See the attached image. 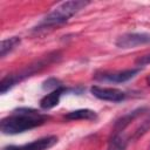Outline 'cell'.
<instances>
[{
    "label": "cell",
    "mask_w": 150,
    "mask_h": 150,
    "mask_svg": "<svg viewBox=\"0 0 150 150\" xmlns=\"http://www.w3.org/2000/svg\"><path fill=\"white\" fill-rule=\"evenodd\" d=\"M48 115L33 108H18L0 122V129L6 135H16L42 125Z\"/></svg>",
    "instance_id": "1"
},
{
    "label": "cell",
    "mask_w": 150,
    "mask_h": 150,
    "mask_svg": "<svg viewBox=\"0 0 150 150\" xmlns=\"http://www.w3.org/2000/svg\"><path fill=\"white\" fill-rule=\"evenodd\" d=\"M88 4H89L88 1H83V0L64 1L59 6H56L49 14H47L34 27V30H40L47 27H54V26H59L67 22L73 15H75L79 11H81Z\"/></svg>",
    "instance_id": "2"
},
{
    "label": "cell",
    "mask_w": 150,
    "mask_h": 150,
    "mask_svg": "<svg viewBox=\"0 0 150 150\" xmlns=\"http://www.w3.org/2000/svg\"><path fill=\"white\" fill-rule=\"evenodd\" d=\"M47 63H48V62H46V61H40V62L35 63V64L28 66L26 69H23V70L16 73V74H11V75L8 74V75L5 76V77L1 80V82H0V93H1V94H6V93H7L9 89H12L15 84H18V83L21 82L22 80H25V79L32 76L34 73L39 71V70H40L42 67H45Z\"/></svg>",
    "instance_id": "3"
},
{
    "label": "cell",
    "mask_w": 150,
    "mask_h": 150,
    "mask_svg": "<svg viewBox=\"0 0 150 150\" xmlns=\"http://www.w3.org/2000/svg\"><path fill=\"white\" fill-rule=\"evenodd\" d=\"M116 46L122 49L135 48L143 45H150L149 33H125L116 40Z\"/></svg>",
    "instance_id": "4"
},
{
    "label": "cell",
    "mask_w": 150,
    "mask_h": 150,
    "mask_svg": "<svg viewBox=\"0 0 150 150\" xmlns=\"http://www.w3.org/2000/svg\"><path fill=\"white\" fill-rule=\"evenodd\" d=\"M139 71H141V68H131V69H124V70H118V71H104L101 74H96L95 79L98 81L122 83V82H127L134 79Z\"/></svg>",
    "instance_id": "5"
},
{
    "label": "cell",
    "mask_w": 150,
    "mask_h": 150,
    "mask_svg": "<svg viewBox=\"0 0 150 150\" xmlns=\"http://www.w3.org/2000/svg\"><path fill=\"white\" fill-rule=\"evenodd\" d=\"M90 93L96 98L102 100V101H109V102H121L127 96L124 91L117 88L100 87V86H93L90 88Z\"/></svg>",
    "instance_id": "6"
},
{
    "label": "cell",
    "mask_w": 150,
    "mask_h": 150,
    "mask_svg": "<svg viewBox=\"0 0 150 150\" xmlns=\"http://www.w3.org/2000/svg\"><path fill=\"white\" fill-rule=\"evenodd\" d=\"M57 143V137L56 136H46L39 139H35L30 143L15 146V145H9L4 148L2 150H48L52 146H54Z\"/></svg>",
    "instance_id": "7"
},
{
    "label": "cell",
    "mask_w": 150,
    "mask_h": 150,
    "mask_svg": "<svg viewBox=\"0 0 150 150\" xmlns=\"http://www.w3.org/2000/svg\"><path fill=\"white\" fill-rule=\"evenodd\" d=\"M66 91H67V89H66L63 86L60 87V88H57V89H55V90H53V91H50L49 94L45 95V96L40 100V107H41L43 110H49V109L56 107V105L59 104V102H60L61 96H62Z\"/></svg>",
    "instance_id": "8"
},
{
    "label": "cell",
    "mask_w": 150,
    "mask_h": 150,
    "mask_svg": "<svg viewBox=\"0 0 150 150\" xmlns=\"http://www.w3.org/2000/svg\"><path fill=\"white\" fill-rule=\"evenodd\" d=\"M64 117L67 120H71V121H77V120L94 121V120L97 118V114L94 110H90V109H77V110L68 112Z\"/></svg>",
    "instance_id": "9"
},
{
    "label": "cell",
    "mask_w": 150,
    "mask_h": 150,
    "mask_svg": "<svg viewBox=\"0 0 150 150\" xmlns=\"http://www.w3.org/2000/svg\"><path fill=\"white\" fill-rule=\"evenodd\" d=\"M144 110H145L144 108H139V109H136V110H134V111H131V112H129V114L122 116L121 118H118V120L116 121V123H115V129H116L117 131H122L123 129H125V128L130 124L131 121H134L137 116H139Z\"/></svg>",
    "instance_id": "10"
},
{
    "label": "cell",
    "mask_w": 150,
    "mask_h": 150,
    "mask_svg": "<svg viewBox=\"0 0 150 150\" xmlns=\"http://www.w3.org/2000/svg\"><path fill=\"white\" fill-rule=\"evenodd\" d=\"M20 41L21 40H20L19 36H12V38L2 40L1 45H0V55H1V57H5L8 53H11L20 43Z\"/></svg>",
    "instance_id": "11"
},
{
    "label": "cell",
    "mask_w": 150,
    "mask_h": 150,
    "mask_svg": "<svg viewBox=\"0 0 150 150\" xmlns=\"http://www.w3.org/2000/svg\"><path fill=\"white\" fill-rule=\"evenodd\" d=\"M127 145V141L121 135H115L109 143L108 150H124Z\"/></svg>",
    "instance_id": "12"
},
{
    "label": "cell",
    "mask_w": 150,
    "mask_h": 150,
    "mask_svg": "<svg viewBox=\"0 0 150 150\" xmlns=\"http://www.w3.org/2000/svg\"><path fill=\"white\" fill-rule=\"evenodd\" d=\"M60 87H62V83H61L60 80H57L55 77H49L42 83V88L45 90H52L53 91V90H55Z\"/></svg>",
    "instance_id": "13"
},
{
    "label": "cell",
    "mask_w": 150,
    "mask_h": 150,
    "mask_svg": "<svg viewBox=\"0 0 150 150\" xmlns=\"http://www.w3.org/2000/svg\"><path fill=\"white\" fill-rule=\"evenodd\" d=\"M150 128V115L141 123V125L136 129L135 131V135H134V138H138L139 136H142L144 132H146V130Z\"/></svg>",
    "instance_id": "14"
},
{
    "label": "cell",
    "mask_w": 150,
    "mask_h": 150,
    "mask_svg": "<svg viewBox=\"0 0 150 150\" xmlns=\"http://www.w3.org/2000/svg\"><path fill=\"white\" fill-rule=\"evenodd\" d=\"M136 64H137L138 67L150 64V54H146V55H143V56L138 57V59L136 60Z\"/></svg>",
    "instance_id": "15"
},
{
    "label": "cell",
    "mask_w": 150,
    "mask_h": 150,
    "mask_svg": "<svg viewBox=\"0 0 150 150\" xmlns=\"http://www.w3.org/2000/svg\"><path fill=\"white\" fill-rule=\"evenodd\" d=\"M146 83H148V86H150V75L146 77Z\"/></svg>",
    "instance_id": "16"
}]
</instances>
